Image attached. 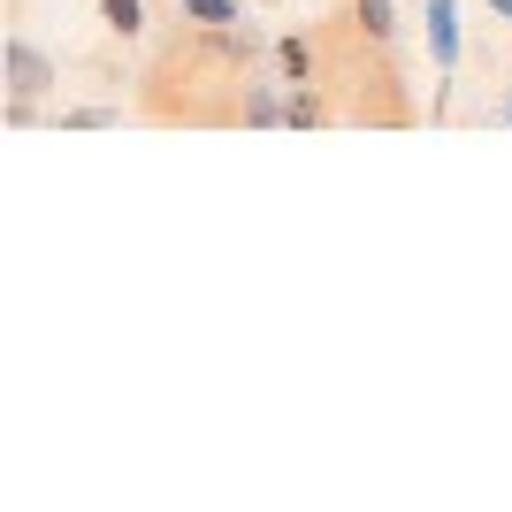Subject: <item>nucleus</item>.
Segmentation results:
<instances>
[{"instance_id": "nucleus-1", "label": "nucleus", "mask_w": 512, "mask_h": 512, "mask_svg": "<svg viewBox=\"0 0 512 512\" xmlns=\"http://www.w3.org/2000/svg\"><path fill=\"white\" fill-rule=\"evenodd\" d=\"M0 62H8V107H0V115H8V130H31V123H39V107L62 92V69H54L46 46L23 39V31L0 46Z\"/></svg>"}, {"instance_id": "nucleus-2", "label": "nucleus", "mask_w": 512, "mask_h": 512, "mask_svg": "<svg viewBox=\"0 0 512 512\" xmlns=\"http://www.w3.org/2000/svg\"><path fill=\"white\" fill-rule=\"evenodd\" d=\"M428 23V54H436V107H444L451 77H459V0H421Z\"/></svg>"}, {"instance_id": "nucleus-3", "label": "nucleus", "mask_w": 512, "mask_h": 512, "mask_svg": "<svg viewBox=\"0 0 512 512\" xmlns=\"http://www.w3.org/2000/svg\"><path fill=\"white\" fill-rule=\"evenodd\" d=\"M283 107H291V85L283 77H245V100H237V115L253 130H276L283 123Z\"/></svg>"}, {"instance_id": "nucleus-4", "label": "nucleus", "mask_w": 512, "mask_h": 512, "mask_svg": "<svg viewBox=\"0 0 512 512\" xmlns=\"http://www.w3.org/2000/svg\"><path fill=\"white\" fill-rule=\"evenodd\" d=\"M314 39H306V31H283V39H276V77H283V85H314Z\"/></svg>"}, {"instance_id": "nucleus-5", "label": "nucleus", "mask_w": 512, "mask_h": 512, "mask_svg": "<svg viewBox=\"0 0 512 512\" xmlns=\"http://www.w3.org/2000/svg\"><path fill=\"white\" fill-rule=\"evenodd\" d=\"M352 23H360V39L390 46L398 39V0H352Z\"/></svg>"}, {"instance_id": "nucleus-6", "label": "nucleus", "mask_w": 512, "mask_h": 512, "mask_svg": "<svg viewBox=\"0 0 512 512\" xmlns=\"http://www.w3.org/2000/svg\"><path fill=\"white\" fill-rule=\"evenodd\" d=\"M245 8H253V0H176V16L199 23V31H207V23H237Z\"/></svg>"}, {"instance_id": "nucleus-7", "label": "nucleus", "mask_w": 512, "mask_h": 512, "mask_svg": "<svg viewBox=\"0 0 512 512\" xmlns=\"http://www.w3.org/2000/svg\"><path fill=\"white\" fill-rule=\"evenodd\" d=\"M100 23L115 39H138V31H146V0H100Z\"/></svg>"}, {"instance_id": "nucleus-8", "label": "nucleus", "mask_w": 512, "mask_h": 512, "mask_svg": "<svg viewBox=\"0 0 512 512\" xmlns=\"http://www.w3.org/2000/svg\"><path fill=\"white\" fill-rule=\"evenodd\" d=\"M283 123H291V130H314V123H329V107L314 100V85H291V107H283Z\"/></svg>"}, {"instance_id": "nucleus-9", "label": "nucleus", "mask_w": 512, "mask_h": 512, "mask_svg": "<svg viewBox=\"0 0 512 512\" xmlns=\"http://www.w3.org/2000/svg\"><path fill=\"white\" fill-rule=\"evenodd\" d=\"M54 123H62V130H107V123H115V107H54Z\"/></svg>"}, {"instance_id": "nucleus-10", "label": "nucleus", "mask_w": 512, "mask_h": 512, "mask_svg": "<svg viewBox=\"0 0 512 512\" xmlns=\"http://www.w3.org/2000/svg\"><path fill=\"white\" fill-rule=\"evenodd\" d=\"M490 8H497V16H505V23H512V0H490Z\"/></svg>"}, {"instance_id": "nucleus-11", "label": "nucleus", "mask_w": 512, "mask_h": 512, "mask_svg": "<svg viewBox=\"0 0 512 512\" xmlns=\"http://www.w3.org/2000/svg\"><path fill=\"white\" fill-rule=\"evenodd\" d=\"M497 115H505V123H512V92H505V107H497Z\"/></svg>"}, {"instance_id": "nucleus-12", "label": "nucleus", "mask_w": 512, "mask_h": 512, "mask_svg": "<svg viewBox=\"0 0 512 512\" xmlns=\"http://www.w3.org/2000/svg\"><path fill=\"white\" fill-rule=\"evenodd\" d=\"M253 8H283V0H253Z\"/></svg>"}]
</instances>
